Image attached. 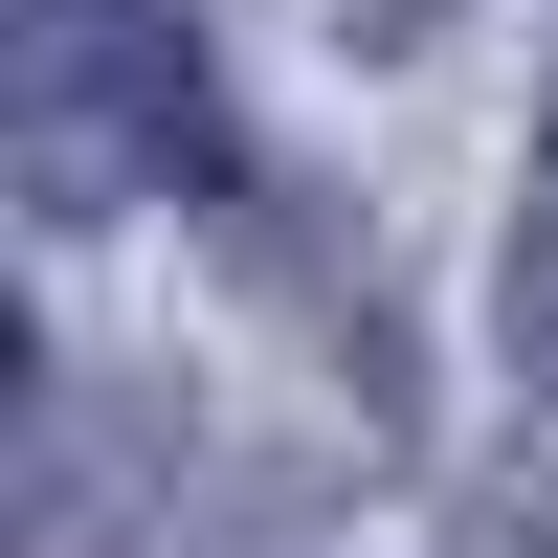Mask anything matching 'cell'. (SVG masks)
Instances as JSON below:
<instances>
[{"label":"cell","mask_w":558,"mask_h":558,"mask_svg":"<svg viewBox=\"0 0 558 558\" xmlns=\"http://www.w3.org/2000/svg\"><path fill=\"white\" fill-rule=\"evenodd\" d=\"M492 558H558V514H514V536H492Z\"/></svg>","instance_id":"obj_2"},{"label":"cell","mask_w":558,"mask_h":558,"mask_svg":"<svg viewBox=\"0 0 558 558\" xmlns=\"http://www.w3.org/2000/svg\"><path fill=\"white\" fill-rule=\"evenodd\" d=\"M0 134H23V202L45 223L179 202V179L223 157L202 23H179V0H23V23H0Z\"/></svg>","instance_id":"obj_1"}]
</instances>
